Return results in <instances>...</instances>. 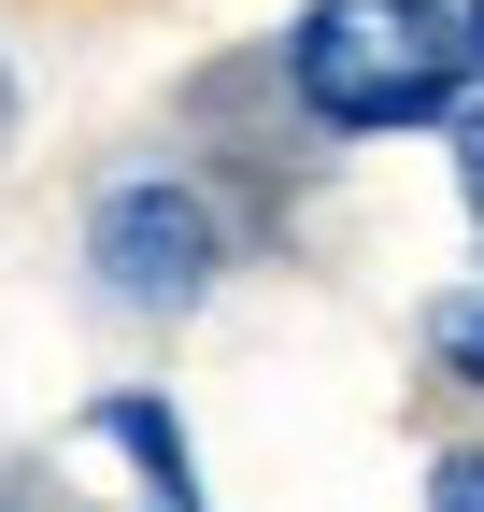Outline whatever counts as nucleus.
I'll use <instances>...</instances> for the list:
<instances>
[{
  "instance_id": "obj_1",
  "label": "nucleus",
  "mask_w": 484,
  "mask_h": 512,
  "mask_svg": "<svg viewBox=\"0 0 484 512\" xmlns=\"http://www.w3.org/2000/svg\"><path fill=\"white\" fill-rule=\"evenodd\" d=\"M285 86L314 128L385 143V128H442L470 100V15L456 0H299Z\"/></svg>"
},
{
  "instance_id": "obj_2",
  "label": "nucleus",
  "mask_w": 484,
  "mask_h": 512,
  "mask_svg": "<svg viewBox=\"0 0 484 512\" xmlns=\"http://www.w3.org/2000/svg\"><path fill=\"white\" fill-rule=\"evenodd\" d=\"M86 271L114 313H200L214 271H228V242H214V200L200 185H171V171H129V185H100V214H86Z\"/></svg>"
},
{
  "instance_id": "obj_3",
  "label": "nucleus",
  "mask_w": 484,
  "mask_h": 512,
  "mask_svg": "<svg viewBox=\"0 0 484 512\" xmlns=\"http://www.w3.org/2000/svg\"><path fill=\"white\" fill-rule=\"evenodd\" d=\"M86 427H100V441H129V456L157 470V498H171V512H200V456H186V427H171V399H100Z\"/></svg>"
},
{
  "instance_id": "obj_4",
  "label": "nucleus",
  "mask_w": 484,
  "mask_h": 512,
  "mask_svg": "<svg viewBox=\"0 0 484 512\" xmlns=\"http://www.w3.org/2000/svg\"><path fill=\"white\" fill-rule=\"evenodd\" d=\"M428 342H442V370H456V384H484V285H456V299L428 313Z\"/></svg>"
},
{
  "instance_id": "obj_5",
  "label": "nucleus",
  "mask_w": 484,
  "mask_h": 512,
  "mask_svg": "<svg viewBox=\"0 0 484 512\" xmlns=\"http://www.w3.org/2000/svg\"><path fill=\"white\" fill-rule=\"evenodd\" d=\"M428 512H484V441H456V456L428 470Z\"/></svg>"
},
{
  "instance_id": "obj_6",
  "label": "nucleus",
  "mask_w": 484,
  "mask_h": 512,
  "mask_svg": "<svg viewBox=\"0 0 484 512\" xmlns=\"http://www.w3.org/2000/svg\"><path fill=\"white\" fill-rule=\"evenodd\" d=\"M456 200H470V228H484V114H456Z\"/></svg>"
},
{
  "instance_id": "obj_7",
  "label": "nucleus",
  "mask_w": 484,
  "mask_h": 512,
  "mask_svg": "<svg viewBox=\"0 0 484 512\" xmlns=\"http://www.w3.org/2000/svg\"><path fill=\"white\" fill-rule=\"evenodd\" d=\"M0 157H15V72H0Z\"/></svg>"
},
{
  "instance_id": "obj_8",
  "label": "nucleus",
  "mask_w": 484,
  "mask_h": 512,
  "mask_svg": "<svg viewBox=\"0 0 484 512\" xmlns=\"http://www.w3.org/2000/svg\"><path fill=\"white\" fill-rule=\"evenodd\" d=\"M456 15H470V72H484V0H456Z\"/></svg>"
}]
</instances>
